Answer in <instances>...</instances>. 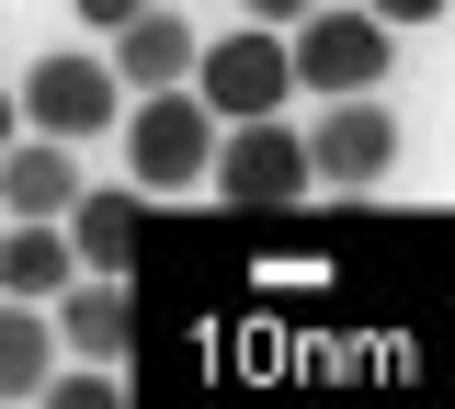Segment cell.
<instances>
[{"label": "cell", "instance_id": "obj_9", "mask_svg": "<svg viewBox=\"0 0 455 409\" xmlns=\"http://www.w3.org/2000/svg\"><path fill=\"white\" fill-rule=\"evenodd\" d=\"M103 68L125 80V91H171V80L194 68V23H182V0H148V12H125Z\"/></svg>", "mask_w": 455, "mask_h": 409}, {"label": "cell", "instance_id": "obj_3", "mask_svg": "<svg viewBox=\"0 0 455 409\" xmlns=\"http://www.w3.org/2000/svg\"><path fill=\"white\" fill-rule=\"evenodd\" d=\"M194 103L217 125H251V114H284L296 103V68H284V35L274 23H239V35H217V46H194Z\"/></svg>", "mask_w": 455, "mask_h": 409}, {"label": "cell", "instance_id": "obj_4", "mask_svg": "<svg viewBox=\"0 0 455 409\" xmlns=\"http://www.w3.org/2000/svg\"><path fill=\"white\" fill-rule=\"evenodd\" d=\"M12 114L35 125V137H103L114 114H125V80H114L103 58H80V46H57V58H35L23 68V91H12Z\"/></svg>", "mask_w": 455, "mask_h": 409}, {"label": "cell", "instance_id": "obj_5", "mask_svg": "<svg viewBox=\"0 0 455 409\" xmlns=\"http://www.w3.org/2000/svg\"><path fill=\"white\" fill-rule=\"evenodd\" d=\"M205 182H217L239 216H274V205H296V193H307V148H296V125H284V114L217 125V160H205Z\"/></svg>", "mask_w": 455, "mask_h": 409}, {"label": "cell", "instance_id": "obj_13", "mask_svg": "<svg viewBox=\"0 0 455 409\" xmlns=\"http://www.w3.org/2000/svg\"><path fill=\"white\" fill-rule=\"evenodd\" d=\"M35 398H46V409H125V387H114V364H68V375L46 364V387H35Z\"/></svg>", "mask_w": 455, "mask_h": 409}, {"label": "cell", "instance_id": "obj_16", "mask_svg": "<svg viewBox=\"0 0 455 409\" xmlns=\"http://www.w3.org/2000/svg\"><path fill=\"white\" fill-rule=\"evenodd\" d=\"M239 12H251V23H296L307 0H239Z\"/></svg>", "mask_w": 455, "mask_h": 409}, {"label": "cell", "instance_id": "obj_11", "mask_svg": "<svg viewBox=\"0 0 455 409\" xmlns=\"http://www.w3.org/2000/svg\"><path fill=\"white\" fill-rule=\"evenodd\" d=\"M68 273H80V262H68V228H57V216L0 228V295H57Z\"/></svg>", "mask_w": 455, "mask_h": 409}, {"label": "cell", "instance_id": "obj_2", "mask_svg": "<svg viewBox=\"0 0 455 409\" xmlns=\"http://www.w3.org/2000/svg\"><path fill=\"white\" fill-rule=\"evenodd\" d=\"M387 58H398V35L353 0V12H296L284 23V68H296V91H319V103H341V91H376L387 80Z\"/></svg>", "mask_w": 455, "mask_h": 409}, {"label": "cell", "instance_id": "obj_14", "mask_svg": "<svg viewBox=\"0 0 455 409\" xmlns=\"http://www.w3.org/2000/svg\"><path fill=\"white\" fill-rule=\"evenodd\" d=\"M364 12H376V23H433L444 0H364Z\"/></svg>", "mask_w": 455, "mask_h": 409}, {"label": "cell", "instance_id": "obj_15", "mask_svg": "<svg viewBox=\"0 0 455 409\" xmlns=\"http://www.w3.org/2000/svg\"><path fill=\"white\" fill-rule=\"evenodd\" d=\"M68 12H80V23H103V35H114V23H125V12H148V0H68Z\"/></svg>", "mask_w": 455, "mask_h": 409}, {"label": "cell", "instance_id": "obj_10", "mask_svg": "<svg viewBox=\"0 0 455 409\" xmlns=\"http://www.w3.org/2000/svg\"><path fill=\"white\" fill-rule=\"evenodd\" d=\"M68 193H80V148L68 137H12L0 148V205L12 216H57Z\"/></svg>", "mask_w": 455, "mask_h": 409}, {"label": "cell", "instance_id": "obj_17", "mask_svg": "<svg viewBox=\"0 0 455 409\" xmlns=\"http://www.w3.org/2000/svg\"><path fill=\"white\" fill-rule=\"evenodd\" d=\"M12 125H23V114H12V91H0V148H12Z\"/></svg>", "mask_w": 455, "mask_h": 409}, {"label": "cell", "instance_id": "obj_8", "mask_svg": "<svg viewBox=\"0 0 455 409\" xmlns=\"http://www.w3.org/2000/svg\"><path fill=\"white\" fill-rule=\"evenodd\" d=\"M57 228H68V262H80V273H137L148 205H137V182H80V193L57 205Z\"/></svg>", "mask_w": 455, "mask_h": 409}, {"label": "cell", "instance_id": "obj_12", "mask_svg": "<svg viewBox=\"0 0 455 409\" xmlns=\"http://www.w3.org/2000/svg\"><path fill=\"white\" fill-rule=\"evenodd\" d=\"M46 364H57V330L23 307V295H0V398H35Z\"/></svg>", "mask_w": 455, "mask_h": 409}, {"label": "cell", "instance_id": "obj_7", "mask_svg": "<svg viewBox=\"0 0 455 409\" xmlns=\"http://www.w3.org/2000/svg\"><path fill=\"white\" fill-rule=\"evenodd\" d=\"M46 330H57L68 364H125L137 352V295H125V273H68Z\"/></svg>", "mask_w": 455, "mask_h": 409}, {"label": "cell", "instance_id": "obj_1", "mask_svg": "<svg viewBox=\"0 0 455 409\" xmlns=\"http://www.w3.org/2000/svg\"><path fill=\"white\" fill-rule=\"evenodd\" d=\"M125 182L137 193H194L205 182V160H217V114L171 80V91H125Z\"/></svg>", "mask_w": 455, "mask_h": 409}, {"label": "cell", "instance_id": "obj_6", "mask_svg": "<svg viewBox=\"0 0 455 409\" xmlns=\"http://www.w3.org/2000/svg\"><path fill=\"white\" fill-rule=\"evenodd\" d=\"M307 148V182H341V193H376L398 171V114H376V91H341L331 114L296 137Z\"/></svg>", "mask_w": 455, "mask_h": 409}]
</instances>
